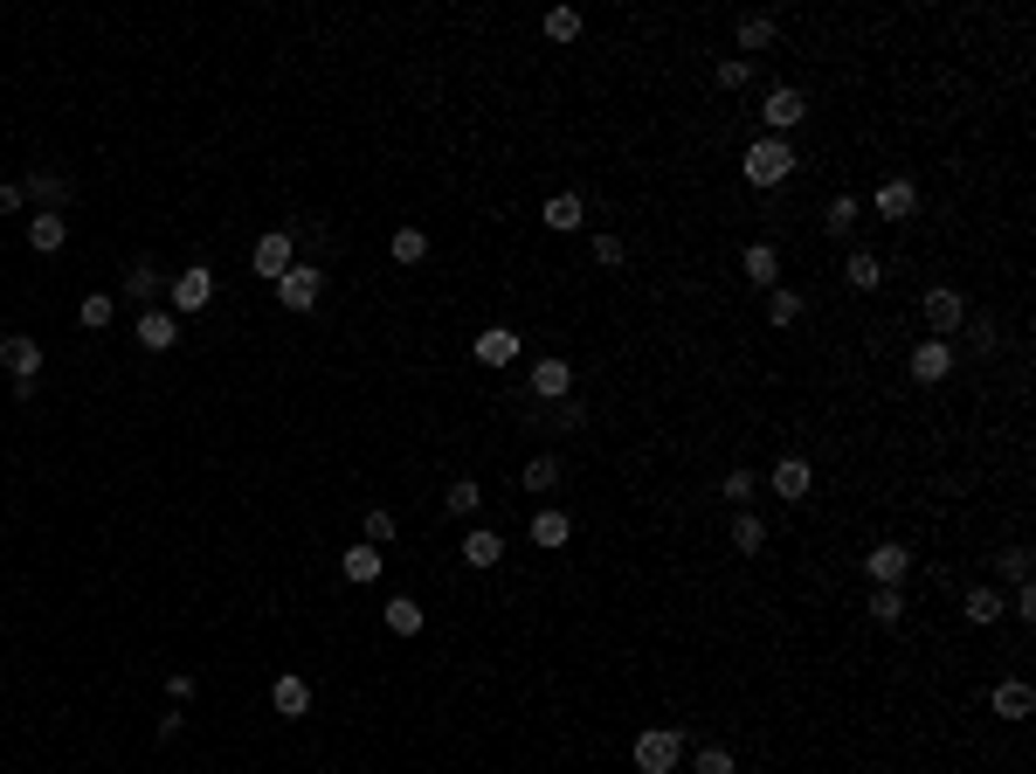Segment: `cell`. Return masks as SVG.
Returning a JSON list of instances; mask_svg holds the SVG:
<instances>
[{
	"label": "cell",
	"mask_w": 1036,
	"mask_h": 774,
	"mask_svg": "<svg viewBox=\"0 0 1036 774\" xmlns=\"http://www.w3.org/2000/svg\"><path fill=\"white\" fill-rule=\"evenodd\" d=\"M795 166H802V160H795V145H788V139H767V131L746 145V153H740L746 187H781V180H795Z\"/></svg>",
	"instance_id": "1"
},
{
	"label": "cell",
	"mask_w": 1036,
	"mask_h": 774,
	"mask_svg": "<svg viewBox=\"0 0 1036 774\" xmlns=\"http://www.w3.org/2000/svg\"><path fill=\"white\" fill-rule=\"evenodd\" d=\"M629 761H636V774H677L685 767V733L677 726H643L636 747H629Z\"/></svg>",
	"instance_id": "2"
},
{
	"label": "cell",
	"mask_w": 1036,
	"mask_h": 774,
	"mask_svg": "<svg viewBox=\"0 0 1036 774\" xmlns=\"http://www.w3.org/2000/svg\"><path fill=\"white\" fill-rule=\"evenodd\" d=\"M802 118H808V98H802L795 84H775V90L760 98V125H767V139H788V131H795Z\"/></svg>",
	"instance_id": "3"
},
{
	"label": "cell",
	"mask_w": 1036,
	"mask_h": 774,
	"mask_svg": "<svg viewBox=\"0 0 1036 774\" xmlns=\"http://www.w3.org/2000/svg\"><path fill=\"white\" fill-rule=\"evenodd\" d=\"M0 367L14 373V388L42 381V339L35 332H0Z\"/></svg>",
	"instance_id": "4"
},
{
	"label": "cell",
	"mask_w": 1036,
	"mask_h": 774,
	"mask_svg": "<svg viewBox=\"0 0 1036 774\" xmlns=\"http://www.w3.org/2000/svg\"><path fill=\"white\" fill-rule=\"evenodd\" d=\"M166 297H174V318L207 312V305H215V270H207V263H187L174 284H166Z\"/></svg>",
	"instance_id": "5"
},
{
	"label": "cell",
	"mask_w": 1036,
	"mask_h": 774,
	"mask_svg": "<svg viewBox=\"0 0 1036 774\" xmlns=\"http://www.w3.org/2000/svg\"><path fill=\"white\" fill-rule=\"evenodd\" d=\"M318 291H325V270H318V263H291V270L277 277V305L284 312H311Z\"/></svg>",
	"instance_id": "6"
},
{
	"label": "cell",
	"mask_w": 1036,
	"mask_h": 774,
	"mask_svg": "<svg viewBox=\"0 0 1036 774\" xmlns=\"http://www.w3.org/2000/svg\"><path fill=\"white\" fill-rule=\"evenodd\" d=\"M919 312H926L933 339H947V332H960V326H968V297H960L954 284H933L926 297H919Z\"/></svg>",
	"instance_id": "7"
},
{
	"label": "cell",
	"mask_w": 1036,
	"mask_h": 774,
	"mask_svg": "<svg viewBox=\"0 0 1036 774\" xmlns=\"http://www.w3.org/2000/svg\"><path fill=\"white\" fill-rule=\"evenodd\" d=\"M864 574H871V588H898V581L912 574V546H898V540H878L871 554H864Z\"/></svg>",
	"instance_id": "8"
},
{
	"label": "cell",
	"mask_w": 1036,
	"mask_h": 774,
	"mask_svg": "<svg viewBox=\"0 0 1036 774\" xmlns=\"http://www.w3.org/2000/svg\"><path fill=\"white\" fill-rule=\"evenodd\" d=\"M291 263H297V236H291V229H270V236H263L256 250H250V270H256V277H270V284L291 270Z\"/></svg>",
	"instance_id": "9"
},
{
	"label": "cell",
	"mask_w": 1036,
	"mask_h": 774,
	"mask_svg": "<svg viewBox=\"0 0 1036 774\" xmlns=\"http://www.w3.org/2000/svg\"><path fill=\"white\" fill-rule=\"evenodd\" d=\"M906 367H912V381H919V388H939V381L954 373V339H919Z\"/></svg>",
	"instance_id": "10"
},
{
	"label": "cell",
	"mask_w": 1036,
	"mask_h": 774,
	"mask_svg": "<svg viewBox=\"0 0 1036 774\" xmlns=\"http://www.w3.org/2000/svg\"><path fill=\"white\" fill-rule=\"evenodd\" d=\"M22 194L35 201V215H63V201H69V180L55 174V166H28V174H22Z\"/></svg>",
	"instance_id": "11"
},
{
	"label": "cell",
	"mask_w": 1036,
	"mask_h": 774,
	"mask_svg": "<svg viewBox=\"0 0 1036 774\" xmlns=\"http://www.w3.org/2000/svg\"><path fill=\"white\" fill-rule=\"evenodd\" d=\"M871 207H878V221H912L919 215V180H878V194H871Z\"/></svg>",
	"instance_id": "12"
},
{
	"label": "cell",
	"mask_w": 1036,
	"mask_h": 774,
	"mask_svg": "<svg viewBox=\"0 0 1036 774\" xmlns=\"http://www.w3.org/2000/svg\"><path fill=\"white\" fill-rule=\"evenodd\" d=\"M131 332H139V346H145V353H174V346H180V318H174V305L139 312V326H131Z\"/></svg>",
	"instance_id": "13"
},
{
	"label": "cell",
	"mask_w": 1036,
	"mask_h": 774,
	"mask_svg": "<svg viewBox=\"0 0 1036 774\" xmlns=\"http://www.w3.org/2000/svg\"><path fill=\"white\" fill-rule=\"evenodd\" d=\"M988 706H995V720H1029V712H1036V685H1029V677H1002V685L988 691Z\"/></svg>",
	"instance_id": "14"
},
{
	"label": "cell",
	"mask_w": 1036,
	"mask_h": 774,
	"mask_svg": "<svg viewBox=\"0 0 1036 774\" xmlns=\"http://www.w3.org/2000/svg\"><path fill=\"white\" fill-rule=\"evenodd\" d=\"M525 388H533L539 402H567V394H574V367L546 353V360H533V381H525Z\"/></svg>",
	"instance_id": "15"
},
{
	"label": "cell",
	"mask_w": 1036,
	"mask_h": 774,
	"mask_svg": "<svg viewBox=\"0 0 1036 774\" xmlns=\"http://www.w3.org/2000/svg\"><path fill=\"white\" fill-rule=\"evenodd\" d=\"M740 270H746L753 291H775V284H781V250H775V242H746Z\"/></svg>",
	"instance_id": "16"
},
{
	"label": "cell",
	"mask_w": 1036,
	"mask_h": 774,
	"mask_svg": "<svg viewBox=\"0 0 1036 774\" xmlns=\"http://www.w3.org/2000/svg\"><path fill=\"white\" fill-rule=\"evenodd\" d=\"M519 346H525V339L512 326H491V332H477V346H470V353H477V367H512Z\"/></svg>",
	"instance_id": "17"
},
{
	"label": "cell",
	"mask_w": 1036,
	"mask_h": 774,
	"mask_svg": "<svg viewBox=\"0 0 1036 774\" xmlns=\"http://www.w3.org/2000/svg\"><path fill=\"white\" fill-rule=\"evenodd\" d=\"M1002 616H1009V601L995 588H968V595H960V622H968V630H995Z\"/></svg>",
	"instance_id": "18"
},
{
	"label": "cell",
	"mask_w": 1036,
	"mask_h": 774,
	"mask_svg": "<svg viewBox=\"0 0 1036 774\" xmlns=\"http://www.w3.org/2000/svg\"><path fill=\"white\" fill-rule=\"evenodd\" d=\"M808 491H816V470H808V457H781V464H775V498L802 505Z\"/></svg>",
	"instance_id": "19"
},
{
	"label": "cell",
	"mask_w": 1036,
	"mask_h": 774,
	"mask_svg": "<svg viewBox=\"0 0 1036 774\" xmlns=\"http://www.w3.org/2000/svg\"><path fill=\"white\" fill-rule=\"evenodd\" d=\"M159 291H166L159 263H153V256H139V263H131V270H125V297H139V305L153 312V305H159Z\"/></svg>",
	"instance_id": "20"
},
{
	"label": "cell",
	"mask_w": 1036,
	"mask_h": 774,
	"mask_svg": "<svg viewBox=\"0 0 1036 774\" xmlns=\"http://www.w3.org/2000/svg\"><path fill=\"white\" fill-rule=\"evenodd\" d=\"M732 35H740V55L753 63V55H760V49H775L781 22H775V14H740V28H732Z\"/></svg>",
	"instance_id": "21"
},
{
	"label": "cell",
	"mask_w": 1036,
	"mask_h": 774,
	"mask_svg": "<svg viewBox=\"0 0 1036 774\" xmlns=\"http://www.w3.org/2000/svg\"><path fill=\"white\" fill-rule=\"evenodd\" d=\"M338 574L353 581V588H367V581H381V546H346V554H338Z\"/></svg>",
	"instance_id": "22"
},
{
	"label": "cell",
	"mask_w": 1036,
	"mask_h": 774,
	"mask_svg": "<svg viewBox=\"0 0 1036 774\" xmlns=\"http://www.w3.org/2000/svg\"><path fill=\"white\" fill-rule=\"evenodd\" d=\"M539 215H546V229H553V236H574L580 221H588V201H580V194H553Z\"/></svg>",
	"instance_id": "23"
},
{
	"label": "cell",
	"mask_w": 1036,
	"mask_h": 774,
	"mask_svg": "<svg viewBox=\"0 0 1036 774\" xmlns=\"http://www.w3.org/2000/svg\"><path fill=\"white\" fill-rule=\"evenodd\" d=\"M270 706L284 712V720H305V712H311V685H305V677H291V671H284V677H277V685H270Z\"/></svg>",
	"instance_id": "24"
},
{
	"label": "cell",
	"mask_w": 1036,
	"mask_h": 774,
	"mask_svg": "<svg viewBox=\"0 0 1036 774\" xmlns=\"http://www.w3.org/2000/svg\"><path fill=\"white\" fill-rule=\"evenodd\" d=\"M63 242H69V221L63 215H28V250L35 256H55Z\"/></svg>",
	"instance_id": "25"
},
{
	"label": "cell",
	"mask_w": 1036,
	"mask_h": 774,
	"mask_svg": "<svg viewBox=\"0 0 1036 774\" xmlns=\"http://www.w3.org/2000/svg\"><path fill=\"white\" fill-rule=\"evenodd\" d=\"M498 560H504V540L491 533V525H477V533L463 540V568H477V574H484V568H498Z\"/></svg>",
	"instance_id": "26"
},
{
	"label": "cell",
	"mask_w": 1036,
	"mask_h": 774,
	"mask_svg": "<svg viewBox=\"0 0 1036 774\" xmlns=\"http://www.w3.org/2000/svg\"><path fill=\"white\" fill-rule=\"evenodd\" d=\"M843 284H850V291H864V297H871V291L884 284V263H878L871 250H850V263H843Z\"/></svg>",
	"instance_id": "27"
},
{
	"label": "cell",
	"mask_w": 1036,
	"mask_h": 774,
	"mask_svg": "<svg viewBox=\"0 0 1036 774\" xmlns=\"http://www.w3.org/2000/svg\"><path fill=\"white\" fill-rule=\"evenodd\" d=\"M802 312H808V305H802V291H788V284H775V291H767V326H775V332L802 326Z\"/></svg>",
	"instance_id": "28"
},
{
	"label": "cell",
	"mask_w": 1036,
	"mask_h": 774,
	"mask_svg": "<svg viewBox=\"0 0 1036 774\" xmlns=\"http://www.w3.org/2000/svg\"><path fill=\"white\" fill-rule=\"evenodd\" d=\"M387 256H394V263H401V270H414V263H422V256H429V236H422V229H414V221H401V229H394V236H387Z\"/></svg>",
	"instance_id": "29"
},
{
	"label": "cell",
	"mask_w": 1036,
	"mask_h": 774,
	"mask_svg": "<svg viewBox=\"0 0 1036 774\" xmlns=\"http://www.w3.org/2000/svg\"><path fill=\"white\" fill-rule=\"evenodd\" d=\"M567 540H574V519H567V512H533V546H546V554H560Z\"/></svg>",
	"instance_id": "30"
},
{
	"label": "cell",
	"mask_w": 1036,
	"mask_h": 774,
	"mask_svg": "<svg viewBox=\"0 0 1036 774\" xmlns=\"http://www.w3.org/2000/svg\"><path fill=\"white\" fill-rule=\"evenodd\" d=\"M443 505H449L457 519H477V512H484V484H477V478H457V484L443 491Z\"/></svg>",
	"instance_id": "31"
},
{
	"label": "cell",
	"mask_w": 1036,
	"mask_h": 774,
	"mask_svg": "<svg viewBox=\"0 0 1036 774\" xmlns=\"http://www.w3.org/2000/svg\"><path fill=\"white\" fill-rule=\"evenodd\" d=\"M387 630L394 636H422V601H414V595H387Z\"/></svg>",
	"instance_id": "32"
},
{
	"label": "cell",
	"mask_w": 1036,
	"mask_h": 774,
	"mask_svg": "<svg viewBox=\"0 0 1036 774\" xmlns=\"http://www.w3.org/2000/svg\"><path fill=\"white\" fill-rule=\"evenodd\" d=\"M864 609H871V622H884V630H898V622H906V609H912V601L898 595V588H871V601H864Z\"/></svg>",
	"instance_id": "33"
},
{
	"label": "cell",
	"mask_w": 1036,
	"mask_h": 774,
	"mask_svg": "<svg viewBox=\"0 0 1036 774\" xmlns=\"http://www.w3.org/2000/svg\"><path fill=\"white\" fill-rule=\"evenodd\" d=\"M726 540H732V554H760V546H767V519L740 512V519H732V533H726Z\"/></svg>",
	"instance_id": "34"
},
{
	"label": "cell",
	"mask_w": 1036,
	"mask_h": 774,
	"mask_svg": "<svg viewBox=\"0 0 1036 774\" xmlns=\"http://www.w3.org/2000/svg\"><path fill=\"white\" fill-rule=\"evenodd\" d=\"M519 484H525V491H553V484H560V457H553V449H539V457L519 470Z\"/></svg>",
	"instance_id": "35"
},
{
	"label": "cell",
	"mask_w": 1036,
	"mask_h": 774,
	"mask_svg": "<svg viewBox=\"0 0 1036 774\" xmlns=\"http://www.w3.org/2000/svg\"><path fill=\"white\" fill-rule=\"evenodd\" d=\"M539 28H546V42H580V8H553Z\"/></svg>",
	"instance_id": "36"
},
{
	"label": "cell",
	"mask_w": 1036,
	"mask_h": 774,
	"mask_svg": "<svg viewBox=\"0 0 1036 774\" xmlns=\"http://www.w3.org/2000/svg\"><path fill=\"white\" fill-rule=\"evenodd\" d=\"M995 560H1002V574L1015 581V588H1029V574H1036V560H1029V546H1002V554H995Z\"/></svg>",
	"instance_id": "37"
},
{
	"label": "cell",
	"mask_w": 1036,
	"mask_h": 774,
	"mask_svg": "<svg viewBox=\"0 0 1036 774\" xmlns=\"http://www.w3.org/2000/svg\"><path fill=\"white\" fill-rule=\"evenodd\" d=\"M712 77H719V90H746V84H753V63H746V55H719V69H712Z\"/></svg>",
	"instance_id": "38"
},
{
	"label": "cell",
	"mask_w": 1036,
	"mask_h": 774,
	"mask_svg": "<svg viewBox=\"0 0 1036 774\" xmlns=\"http://www.w3.org/2000/svg\"><path fill=\"white\" fill-rule=\"evenodd\" d=\"M719 491H726V505H740V512H746V505H753V491H760V478H753V470H726V484H719Z\"/></svg>",
	"instance_id": "39"
},
{
	"label": "cell",
	"mask_w": 1036,
	"mask_h": 774,
	"mask_svg": "<svg viewBox=\"0 0 1036 774\" xmlns=\"http://www.w3.org/2000/svg\"><path fill=\"white\" fill-rule=\"evenodd\" d=\"M77 326H84V332H104V326H111V297H104V291H90L84 305H77Z\"/></svg>",
	"instance_id": "40"
},
{
	"label": "cell",
	"mask_w": 1036,
	"mask_h": 774,
	"mask_svg": "<svg viewBox=\"0 0 1036 774\" xmlns=\"http://www.w3.org/2000/svg\"><path fill=\"white\" fill-rule=\"evenodd\" d=\"M822 229H829V236H850V229H857V194H836V201H829V221H822Z\"/></svg>",
	"instance_id": "41"
},
{
	"label": "cell",
	"mask_w": 1036,
	"mask_h": 774,
	"mask_svg": "<svg viewBox=\"0 0 1036 774\" xmlns=\"http://www.w3.org/2000/svg\"><path fill=\"white\" fill-rule=\"evenodd\" d=\"M594 263H601V270H622V263H629V242L601 229V236H594Z\"/></svg>",
	"instance_id": "42"
},
{
	"label": "cell",
	"mask_w": 1036,
	"mask_h": 774,
	"mask_svg": "<svg viewBox=\"0 0 1036 774\" xmlns=\"http://www.w3.org/2000/svg\"><path fill=\"white\" fill-rule=\"evenodd\" d=\"M691 774H732V753L726 747H699L691 753Z\"/></svg>",
	"instance_id": "43"
},
{
	"label": "cell",
	"mask_w": 1036,
	"mask_h": 774,
	"mask_svg": "<svg viewBox=\"0 0 1036 774\" xmlns=\"http://www.w3.org/2000/svg\"><path fill=\"white\" fill-rule=\"evenodd\" d=\"M387 540H394V512H387V505H373V512H367V546H387Z\"/></svg>",
	"instance_id": "44"
},
{
	"label": "cell",
	"mask_w": 1036,
	"mask_h": 774,
	"mask_svg": "<svg viewBox=\"0 0 1036 774\" xmlns=\"http://www.w3.org/2000/svg\"><path fill=\"white\" fill-rule=\"evenodd\" d=\"M28 207V194H22V180H0V215H22Z\"/></svg>",
	"instance_id": "45"
},
{
	"label": "cell",
	"mask_w": 1036,
	"mask_h": 774,
	"mask_svg": "<svg viewBox=\"0 0 1036 774\" xmlns=\"http://www.w3.org/2000/svg\"><path fill=\"white\" fill-rule=\"evenodd\" d=\"M166 698H174V706H187V698H194V677L174 671V677H166Z\"/></svg>",
	"instance_id": "46"
},
{
	"label": "cell",
	"mask_w": 1036,
	"mask_h": 774,
	"mask_svg": "<svg viewBox=\"0 0 1036 774\" xmlns=\"http://www.w3.org/2000/svg\"><path fill=\"white\" fill-rule=\"evenodd\" d=\"M1009 616H1015V622H1029V616H1036V588H1015V601H1009Z\"/></svg>",
	"instance_id": "47"
}]
</instances>
